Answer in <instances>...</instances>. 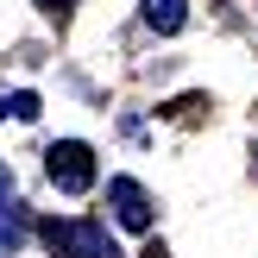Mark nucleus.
Wrapping results in <instances>:
<instances>
[{
    "label": "nucleus",
    "instance_id": "obj_5",
    "mask_svg": "<svg viewBox=\"0 0 258 258\" xmlns=\"http://www.w3.org/2000/svg\"><path fill=\"white\" fill-rule=\"evenodd\" d=\"M183 19H189L183 0H145V25L151 32H183Z\"/></svg>",
    "mask_w": 258,
    "mask_h": 258
},
{
    "label": "nucleus",
    "instance_id": "obj_3",
    "mask_svg": "<svg viewBox=\"0 0 258 258\" xmlns=\"http://www.w3.org/2000/svg\"><path fill=\"white\" fill-rule=\"evenodd\" d=\"M107 202H113V221H120L126 233H151V196H145V183L113 176V183H107Z\"/></svg>",
    "mask_w": 258,
    "mask_h": 258
},
{
    "label": "nucleus",
    "instance_id": "obj_9",
    "mask_svg": "<svg viewBox=\"0 0 258 258\" xmlns=\"http://www.w3.org/2000/svg\"><path fill=\"white\" fill-rule=\"evenodd\" d=\"M0 258H7V246H0Z\"/></svg>",
    "mask_w": 258,
    "mask_h": 258
},
{
    "label": "nucleus",
    "instance_id": "obj_7",
    "mask_svg": "<svg viewBox=\"0 0 258 258\" xmlns=\"http://www.w3.org/2000/svg\"><path fill=\"white\" fill-rule=\"evenodd\" d=\"M38 7H50V13H57V7H76V0H38Z\"/></svg>",
    "mask_w": 258,
    "mask_h": 258
},
{
    "label": "nucleus",
    "instance_id": "obj_4",
    "mask_svg": "<svg viewBox=\"0 0 258 258\" xmlns=\"http://www.w3.org/2000/svg\"><path fill=\"white\" fill-rule=\"evenodd\" d=\"M25 239H32V214H25V202H19V196H13V176L0 170V246L19 252Z\"/></svg>",
    "mask_w": 258,
    "mask_h": 258
},
{
    "label": "nucleus",
    "instance_id": "obj_2",
    "mask_svg": "<svg viewBox=\"0 0 258 258\" xmlns=\"http://www.w3.org/2000/svg\"><path fill=\"white\" fill-rule=\"evenodd\" d=\"M44 170H50V183H57L63 196H82V189H95V151H88L82 139H57V145L44 151Z\"/></svg>",
    "mask_w": 258,
    "mask_h": 258
},
{
    "label": "nucleus",
    "instance_id": "obj_6",
    "mask_svg": "<svg viewBox=\"0 0 258 258\" xmlns=\"http://www.w3.org/2000/svg\"><path fill=\"white\" fill-rule=\"evenodd\" d=\"M38 120V95H0V120Z\"/></svg>",
    "mask_w": 258,
    "mask_h": 258
},
{
    "label": "nucleus",
    "instance_id": "obj_1",
    "mask_svg": "<svg viewBox=\"0 0 258 258\" xmlns=\"http://www.w3.org/2000/svg\"><path fill=\"white\" fill-rule=\"evenodd\" d=\"M38 233H44V246L57 258H120V246L107 239L101 221H44Z\"/></svg>",
    "mask_w": 258,
    "mask_h": 258
},
{
    "label": "nucleus",
    "instance_id": "obj_8",
    "mask_svg": "<svg viewBox=\"0 0 258 258\" xmlns=\"http://www.w3.org/2000/svg\"><path fill=\"white\" fill-rule=\"evenodd\" d=\"M145 258H170V252H164V246H151V252H145Z\"/></svg>",
    "mask_w": 258,
    "mask_h": 258
}]
</instances>
